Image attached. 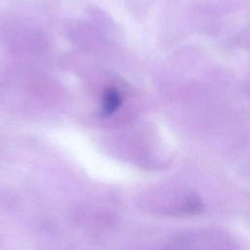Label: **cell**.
Segmentation results:
<instances>
[{"label":"cell","instance_id":"obj_1","mask_svg":"<svg viewBox=\"0 0 250 250\" xmlns=\"http://www.w3.org/2000/svg\"><path fill=\"white\" fill-rule=\"evenodd\" d=\"M121 104V96L115 89L107 90L103 99V110L105 114L113 113Z\"/></svg>","mask_w":250,"mask_h":250}]
</instances>
